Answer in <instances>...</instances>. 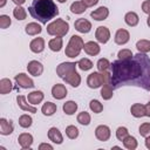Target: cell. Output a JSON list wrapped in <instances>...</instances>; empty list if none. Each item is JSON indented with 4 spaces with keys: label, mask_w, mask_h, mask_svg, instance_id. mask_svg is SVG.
<instances>
[{
    "label": "cell",
    "mask_w": 150,
    "mask_h": 150,
    "mask_svg": "<svg viewBox=\"0 0 150 150\" xmlns=\"http://www.w3.org/2000/svg\"><path fill=\"white\" fill-rule=\"evenodd\" d=\"M110 84L114 89L123 86H136L150 90V59L148 55L138 52L131 60L114 61Z\"/></svg>",
    "instance_id": "obj_1"
},
{
    "label": "cell",
    "mask_w": 150,
    "mask_h": 150,
    "mask_svg": "<svg viewBox=\"0 0 150 150\" xmlns=\"http://www.w3.org/2000/svg\"><path fill=\"white\" fill-rule=\"evenodd\" d=\"M28 12L33 19L43 25L59 15V8L53 0H33Z\"/></svg>",
    "instance_id": "obj_2"
},
{
    "label": "cell",
    "mask_w": 150,
    "mask_h": 150,
    "mask_svg": "<svg viewBox=\"0 0 150 150\" xmlns=\"http://www.w3.org/2000/svg\"><path fill=\"white\" fill-rule=\"evenodd\" d=\"M69 30V23L62 19H56L47 26V33L54 36H64Z\"/></svg>",
    "instance_id": "obj_3"
},
{
    "label": "cell",
    "mask_w": 150,
    "mask_h": 150,
    "mask_svg": "<svg viewBox=\"0 0 150 150\" xmlns=\"http://www.w3.org/2000/svg\"><path fill=\"white\" fill-rule=\"evenodd\" d=\"M83 39L79 35H71L67 47H66V50H64V54L66 56L68 57H76L79 56V54L81 53L82 48H83Z\"/></svg>",
    "instance_id": "obj_4"
},
{
    "label": "cell",
    "mask_w": 150,
    "mask_h": 150,
    "mask_svg": "<svg viewBox=\"0 0 150 150\" xmlns=\"http://www.w3.org/2000/svg\"><path fill=\"white\" fill-rule=\"evenodd\" d=\"M76 66H77L76 62H62L56 67V74L59 77L63 79L73 70H76Z\"/></svg>",
    "instance_id": "obj_5"
},
{
    "label": "cell",
    "mask_w": 150,
    "mask_h": 150,
    "mask_svg": "<svg viewBox=\"0 0 150 150\" xmlns=\"http://www.w3.org/2000/svg\"><path fill=\"white\" fill-rule=\"evenodd\" d=\"M87 84L91 89H96V88H100L101 86H103L104 81H103L102 74L97 73V71H94V73L89 74V76L87 79Z\"/></svg>",
    "instance_id": "obj_6"
},
{
    "label": "cell",
    "mask_w": 150,
    "mask_h": 150,
    "mask_svg": "<svg viewBox=\"0 0 150 150\" xmlns=\"http://www.w3.org/2000/svg\"><path fill=\"white\" fill-rule=\"evenodd\" d=\"M15 82L19 87L23 88V89H28V88H33L35 84L33 82V80L30 77H28V75L23 74V73H20L18 75H15Z\"/></svg>",
    "instance_id": "obj_7"
},
{
    "label": "cell",
    "mask_w": 150,
    "mask_h": 150,
    "mask_svg": "<svg viewBox=\"0 0 150 150\" xmlns=\"http://www.w3.org/2000/svg\"><path fill=\"white\" fill-rule=\"evenodd\" d=\"M110 135H111V132H110L109 127H107V125H104V124H101V125H98V127L95 129V136H96V138H97L98 141H101V142L108 141V139L110 138Z\"/></svg>",
    "instance_id": "obj_8"
},
{
    "label": "cell",
    "mask_w": 150,
    "mask_h": 150,
    "mask_svg": "<svg viewBox=\"0 0 150 150\" xmlns=\"http://www.w3.org/2000/svg\"><path fill=\"white\" fill-rule=\"evenodd\" d=\"M95 38L100 43H107L110 39V32L105 26H100L96 29Z\"/></svg>",
    "instance_id": "obj_9"
},
{
    "label": "cell",
    "mask_w": 150,
    "mask_h": 150,
    "mask_svg": "<svg viewBox=\"0 0 150 150\" xmlns=\"http://www.w3.org/2000/svg\"><path fill=\"white\" fill-rule=\"evenodd\" d=\"M74 27H75V29H76L77 32L84 34V33H89V32H90V29H91V23H90V21H88L87 19L80 18V19H77V20L75 21Z\"/></svg>",
    "instance_id": "obj_10"
},
{
    "label": "cell",
    "mask_w": 150,
    "mask_h": 150,
    "mask_svg": "<svg viewBox=\"0 0 150 150\" xmlns=\"http://www.w3.org/2000/svg\"><path fill=\"white\" fill-rule=\"evenodd\" d=\"M27 70H28V73H29L30 75H33V76H40V75L42 74V71H43V66H42L41 62L33 60V61L28 62V64H27Z\"/></svg>",
    "instance_id": "obj_11"
},
{
    "label": "cell",
    "mask_w": 150,
    "mask_h": 150,
    "mask_svg": "<svg viewBox=\"0 0 150 150\" xmlns=\"http://www.w3.org/2000/svg\"><path fill=\"white\" fill-rule=\"evenodd\" d=\"M63 81L66 82V83H68V84H70L71 87H79L80 86V83H81V76H80V74L76 71V70H73L71 73H69L68 75H66L64 77H63Z\"/></svg>",
    "instance_id": "obj_12"
},
{
    "label": "cell",
    "mask_w": 150,
    "mask_h": 150,
    "mask_svg": "<svg viewBox=\"0 0 150 150\" xmlns=\"http://www.w3.org/2000/svg\"><path fill=\"white\" fill-rule=\"evenodd\" d=\"M52 95L56 100H62V98H64L67 96V89H66V87L63 84L56 83L52 88Z\"/></svg>",
    "instance_id": "obj_13"
},
{
    "label": "cell",
    "mask_w": 150,
    "mask_h": 150,
    "mask_svg": "<svg viewBox=\"0 0 150 150\" xmlns=\"http://www.w3.org/2000/svg\"><path fill=\"white\" fill-rule=\"evenodd\" d=\"M108 15H109V9L107 7H104V6H101V7H98L97 9H95V11H93L90 13V16L93 19L97 20V21L105 20L108 18Z\"/></svg>",
    "instance_id": "obj_14"
},
{
    "label": "cell",
    "mask_w": 150,
    "mask_h": 150,
    "mask_svg": "<svg viewBox=\"0 0 150 150\" xmlns=\"http://www.w3.org/2000/svg\"><path fill=\"white\" fill-rule=\"evenodd\" d=\"M18 142L22 149H29L33 144V136L28 132H22L18 137Z\"/></svg>",
    "instance_id": "obj_15"
},
{
    "label": "cell",
    "mask_w": 150,
    "mask_h": 150,
    "mask_svg": "<svg viewBox=\"0 0 150 150\" xmlns=\"http://www.w3.org/2000/svg\"><path fill=\"white\" fill-rule=\"evenodd\" d=\"M129 39H130V34H129V32L127 29L121 28L115 34V42L117 45H125L129 41Z\"/></svg>",
    "instance_id": "obj_16"
},
{
    "label": "cell",
    "mask_w": 150,
    "mask_h": 150,
    "mask_svg": "<svg viewBox=\"0 0 150 150\" xmlns=\"http://www.w3.org/2000/svg\"><path fill=\"white\" fill-rule=\"evenodd\" d=\"M83 49H84V52H86L88 55H90V56L97 55V54L100 53V50H101L98 43H96V42H94V41H88V42H86V43L83 45Z\"/></svg>",
    "instance_id": "obj_17"
},
{
    "label": "cell",
    "mask_w": 150,
    "mask_h": 150,
    "mask_svg": "<svg viewBox=\"0 0 150 150\" xmlns=\"http://www.w3.org/2000/svg\"><path fill=\"white\" fill-rule=\"evenodd\" d=\"M29 48L33 53H41L45 49V40L42 38H35L34 40L30 41Z\"/></svg>",
    "instance_id": "obj_18"
},
{
    "label": "cell",
    "mask_w": 150,
    "mask_h": 150,
    "mask_svg": "<svg viewBox=\"0 0 150 150\" xmlns=\"http://www.w3.org/2000/svg\"><path fill=\"white\" fill-rule=\"evenodd\" d=\"M16 102H18V105L21 110L23 111H29V112H36V108L33 107V105H29L28 103H26V97L23 95H18L16 96Z\"/></svg>",
    "instance_id": "obj_19"
},
{
    "label": "cell",
    "mask_w": 150,
    "mask_h": 150,
    "mask_svg": "<svg viewBox=\"0 0 150 150\" xmlns=\"http://www.w3.org/2000/svg\"><path fill=\"white\" fill-rule=\"evenodd\" d=\"M14 130L12 121H7L6 118H0V134L1 135H11Z\"/></svg>",
    "instance_id": "obj_20"
},
{
    "label": "cell",
    "mask_w": 150,
    "mask_h": 150,
    "mask_svg": "<svg viewBox=\"0 0 150 150\" xmlns=\"http://www.w3.org/2000/svg\"><path fill=\"white\" fill-rule=\"evenodd\" d=\"M48 138L53 142V143H56V144H61L63 142V137H62V134L60 132V130L55 127L50 128L48 130Z\"/></svg>",
    "instance_id": "obj_21"
},
{
    "label": "cell",
    "mask_w": 150,
    "mask_h": 150,
    "mask_svg": "<svg viewBox=\"0 0 150 150\" xmlns=\"http://www.w3.org/2000/svg\"><path fill=\"white\" fill-rule=\"evenodd\" d=\"M130 112L134 117H137V118L143 117V116H145V107L141 103H135V104L131 105Z\"/></svg>",
    "instance_id": "obj_22"
},
{
    "label": "cell",
    "mask_w": 150,
    "mask_h": 150,
    "mask_svg": "<svg viewBox=\"0 0 150 150\" xmlns=\"http://www.w3.org/2000/svg\"><path fill=\"white\" fill-rule=\"evenodd\" d=\"M28 98V102L32 103V104H39L40 102H42L43 100V93L41 90H35V91H32L28 94L27 96Z\"/></svg>",
    "instance_id": "obj_23"
},
{
    "label": "cell",
    "mask_w": 150,
    "mask_h": 150,
    "mask_svg": "<svg viewBox=\"0 0 150 150\" xmlns=\"http://www.w3.org/2000/svg\"><path fill=\"white\" fill-rule=\"evenodd\" d=\"M41 30H42V27L40 25H38L36 22H30V23L26 25V27H25V32L28 35H38L41 33Z\"/></svg>",
    "instance_id": "obj_24"
},
{
    "label": "cell",
    "mask_w": 150,
    "mask_h": 150,
    "mask_svg": "<svg viewBox=\"0 0 150 150\" xmlns=\"http://www.w3.org/2000/svg\"><path fill=\"white\" fill-rule=\"evenodd\" d=\"M124 21H125V23H127L128 26L135 27V26L138 23L139 18H138V15H137L135 12H128V13L125 14V16H124Z\"/></svg>",
    "instance_id": "obj_25"
},
{
    "label": "cell",
    "mask_w": 150,
    "mask_h": 150,
    "mask_svg": "<svg viewBox=\"0 0 150 150\" xmlns=\"http://www.w3.org/2000/svg\"><path fill=\"white\" fill-rule=\"evenodd\" d=\"M56 109L57 108H56V104L55 103H53V102H46V103H43V105L41 108V111L46 116H52L56 111Z\"/></svg>",
    "instance_id": "obj_26"
},
{
    "label": "cell",
    "mask_w": 150,
    "mask_h": 150,
    "mask_svg": "<svg viewBox=\"0 0 150 150\" xmlns=\"http://www.w3.org/2000/svg\"><path fill=\"white\" fill-rule=\"evenodd\" d=\"M48 46H49L50 50H53V52H60L61 48H62V38L61 36H56V38L49 40Z\"/></svg>",
    "instance_id": "obj_27"
},
{
    "label": "cell",
    "mask_w": 150,
    "mask_h": 150,
    "mask_svg": "<svg viewBox=\"0 0 150 150\" xmlns=\"http://www.w3.org/2000/svg\"><path fill=\"white\" fill-rule=\"evenodd\" d=\"M13 86H12V82L9 79H1L0 80V94L5 95V94H8L11 90H12Z\"/></svg>",
    "instance_id": "obj_28"
},
{
    "label": "cell",
    "mask_w": 150,
    "mask_h": 150,
    "mask_svg": "<svg viewBox=\"0 0 150 150\" xmlns=\"http://www.w3.org/2000/svg\"><path fill=\"white\" fill-rule=\"evenodd\" d=\"M62 108H63V111L67 115H73L77 110V103L74 102V101H67L66 103H63Z\"/></svg>",
    "instance_id": "obj_29"
},
{
    "label": "cell",
    "mask_w": 150,
    "mask_h": 150,
    "mask_svg": "<svg viewBox=\"0 0 150 150\" xmlns=\"http://www.w3.org/2000/svg\"><path fill=\"white\" fill-rule=\"evenodd\" d=\"M112 87L110 83H105L103 84L102 89H101V96L103 100H110L112 97Z\"/></svg>",
    "instance_id": "obj_30"
},
{
    "label": "cell",
    "mask_w": 150,
    "mask_h": 150,
    "mask_svg": "<svg viewBox=\"0 0 150 150\" xmlns=\"http://www.w3.org/2000/svg\"><path fill=\"white\" fill-rule=\"evenodd\" d=\"M87 9V6L82 1H75L70 5V11L75 14H81Z\"/></svg>",
    "instance_id": "obj_31"
},
{
    "label": "cell",
    "mask_w": 150,
    "mask_h": 150,
    "mask_svg": "<svg viewBox=\"0 0 150 150\" xmlns=\"http://www.w3.org/2000/svg\"><path fill=\"white\" fill-rule=\"evenodd\" d=\"M136 48H137V50L139 52V53H148V52H150V41L149 40H139V41H137V43H136Z\"/></svg>",
    "instance_id": "obj_32"
},
{
    "label": "cell",
    "mask_w": 150,
    "mask_h": 150,
    "mask_svg": "<svg viewBox=\"0 0 150 150\" xmlns=\"http://www.w3.org/2000/svg\"><path fill=\"white\" fill-rule=\"evenodd\" d=\"M123 145H124L127 149H129V150H134V149L137 148V141H136V138H135L134 136L128 135V136L123 139Z\"/></svg>",
    "instance_id": "obj_33"
},
{
    "label": "cell",
    "mask_w": 150,
    "mask_h": 150,
    "mask_svg": "<svg viewBox=\"0 0 150 150\" xmlns=\"http://www.w3.org/2000/svg\"><path fill=\"white\" fill-rule=\"evenodd\" d=\"M32 123H33V120H32V117L29 115L23 114V115H21L19 117V124L22 128H29L32 125Z\"/></svg>",
    "instance_id": "obj_34"
},
{
    "label": "cell",
    "mask_w": 150,
    "mask_h": 150,
    "mask_svg": "<svg viewBox=\"0 0 150 150\" xmlns=\"http://www.w3.org/2000/svg\"><path fill=\"white\" fill-rule=\"evenodd\" d=\"M13 15L15 19L18 20H25L26 16H27V13L25 11V8H22L21 6H16L14 9H13Z\"/></svg>",
    "instance_id": "obj_35"
},
{
    "label": "cell",
    "mask_w": 150,
    "mask_h": 150,
    "mask_svg": "<svg viewBox=\"0 0 150 150\" xmlns=\"http://www.w3.org/2000/svg\"><path fill=\"white\" fill-rule=\"evenodd\" d=\"M77 66H79V68L81 69V70H89V69H91L93 68V62L89 60V59H87V57H83V59H81L79 62H77Z\"/></svg>",
    "instance_id": "obj_36"
},
{
    "label": "cell",
    "mask_w": 150,
    "mask_h": 150,
    "mask_svg": "<svg viewBox=\"0 0 150 150\" xmlns=\"http://www.w3.org/2000/svg\"><path fill=\"white\" fill-rule=\"evenodd\" d=\"M89 108L91 111H94L95 114H100L102 110H103V105L100 101L97 100H91L90 103H89Z\"/></svg>",
    "instance_id": "obj_37"
},
{
    "label": "cell",
    "mask_w": 150,
    "mask_h": 150,
    "mask_svg": "<svg viewBox=\"0 0 150 150\" xmlns=\"http://www.w3.org/2000/svg\"><path fill=\"white\" fill-rule=\"evenodd\" d=\"M77 122L82 125H88L90 123V115L87 111H82L77 115Z\"/></svg>",
    "instance_id": "obj_38"
},
{
    "label": "cell",
    "mask_w": 150,
    "mask_h": 150,
    "mask_svg": "<svg viewBox=\"0 0 150 150\" xmlns=\"http://www.w3.org/2000/svg\"><path fill=\"white\" fill-rule=\"evenodd\" d=\"M66 135L68 136V138L70 139H75L79 136V129L75 125H68L66 128Z\"/></svg>",
    "instance_id": "obj_39"
},
{
    "label": "cell",
    "mask_w": 150,
    "mask_h": 150,
    "mask_svg": "<svg viewBox=\"0 0 150 150\" xmlns=\"http://www.w3.org/2000/svg\"><path fill=\"white\" fill-rule=\"evenodd\" d=\"M118 56V60H123V61H127V60H131L132 59V53L130 49H121L117 54Z\"/></svg>",
    "instance_id": "obj_40"
},
{
    "label": "cell",
    "mask_w": 150,
    "mask_h": 150,
    "mask_svg": "<svg viewBox=\"0 0 150 150\" xmlns=\"http://www.w3.org/2000/svg\"><path fill=\"white\" fill-rule=\"evenodd\" d=\"M110 67H111V63L108 61V59H100V60L97 61V69H98L100 71L108 70Z\"/></svg>",
    "instance_id": "obj_41"
},
{
    "label": "cell",
    "mask_w": 150,
    "mask_h": 150,
    "mask_svg": "<svg viewBox=\"0 0 150 150\" xmlns=\"http://www.w3.org/2000/svg\"><path fill=\"white\" fill-rule=\"evenodd\" d=\"M128 135H129V131H128V129L125 127L117 128V130H116V137H117L118 141H123Z\"/></svg>",
    "instance_id": "obj_42"
},
{
    "label": "cell",
    "mask_w": 150,
    "mask_h": 150,
    "mask_svg": "<svg viewBox=\"0 0 150 150\" xmlns=\"http://www.w3.org/2000/svg\"><path fill=\"white\" fill-rule=\"evenodd\" d=\"M138 132L143 137H148L150 135V123H143L138 128Z\"/></svg>",
    "instance_id": "obj_43"
},
{
    "label": "cell",
    "mask_w": 150,
    "mask_h": 150,
    "mask_svg": "<svg viewBox=\"0 0 150 150\" xmlns=\"http://www.w3.org/2000/svg\"><path fill=\"white\" fill-rule=\"evenodd\" d=\"M11 23H12V21H11V18L8 15H6V14L0 15V28L5 29V28L9 27Z\"/></svg>",
    "instance_id": "obj_44"
},
{
    "label": "cell",
    "mask_w": 150,
    "mask_h": 150,
    "mask_svg": "<svg viewBox=\"0 0 150 150\" xmlns=\"http://www.w3.org/2000/svg\"><path fill=\"white\" fill-rule=\"evenodd\" d=\"M142 11L146 14H150V0H145L142 4Z\"/></svg>",
    "instance_id": "obj_45"
},
{
    "label": "cell",
    "mask_w": 150,
    "mask_h": 150,
    "mask_svg": "<svg viewBox=\"0 0 150 150\" xmlns=\"http://www.w3.org/2000/svg\"><path fill=\"white\" fill-rule=\"evenodd\" d=\"M82 2L87 6V7H91L94 5H96L98 2V0H82Z\"/></svg>",
    "instance_id": "obj_46"
},
{
    "label": "cell",
    "mask_w": 150,
    "mask_h": 150,
    "mask_svg": "<svg viewBox=\"0 0 150 150\" xmlns=\"http://www.w3.org/2000/svg\"><path fill=\"white\" fill-rule=\"evenodd\" d=\"M43 149H48V150H53V146L50 144H47V143H41L39 145V150H43Z\"/></svg>",
    "instance_id": "obj_47"
},
{
    "label": "cell",
    "mask_w": 150,
    "mask_h": 150,
    "mask_svg": "<svg viewBox=\"0 0 150 150\" xmlns=\"http://www.w3.org/2000/svg\"><path fill=\"white\" fill-rule=\"evenodd\" d=\"M144 107H145V116L150 117V102H148Z\"/></svg>",
    "instance_id": "obj_48"
},
{
    "label": "cell",
    "mask_w": 150,
    "mask_h": 150,
    "mask_svg": "<svg viewBox=\"0 0 150 150\" xmlns=\"http://www.w3.org/2000/svg\"><path fill=\"white\" fill-rule=\"evenodd\" d=\"M12 1H13L16 6H21L22 4H25V1H26V0H12Z\"/></svg>",
    "instance_id": "obj_49"
},
{
    "label": "cell",
    "mask_w": 150,
    "mask_h": 150,
    "mask_svg": "<svg viewBox=\"0 0 150 150\" xmlns=\"http://www.w3.org/2000/svg\"><path fill=\"white\" fill-rule=\"evenodd\" d=\"M145 146L148 149H150V135L148 137H145Z\"/></svg>",
    "instance_id": "obj_50"
},
{
    "label": "cell",
    "mask_w": 150,
    "mask_h": 150,
    "mask_svg": "<svg viewBox=\"0 0 150 150\" xmlns=\"http://www.w3.org/2000/svg\"><path fill=\"white\" fill-rule=\"evenodd\" d=\"M6 5V0H0V8H2Z\"/></svg>",
    "instance_id": "obj_51"
},
{
    "label": "cell",
    "mask_w": 150,
    "mask_h": 150,
    "mask_svg": "<svg viewBox=\"0 0 150 150\" xmlns=\"http://www.w3.org/2000/svg\"><path fill=\"white\" fill-rule=\"evenodd\" d=\"M146 23H148V26L150 27V14H149V16H148V19H146Z\"/></svg>",
    "instance_id": "obj_52"
},
{
    "label": "cell",
    "mask_w": 150,
    "mask_h": 150,
    "mask_svg": "<svg viewBox=\"0 0 150 150\" xmlns=\"http://www.w3.org/2000/svg\"><path fill=\"white\" fill-rule=\"evenodd\" d=\"M57 1H59V2H61V4H63V2H66L67 0H57Z\"/></svg>",
    "instance_id": "obj_53"
}]
</instances>
